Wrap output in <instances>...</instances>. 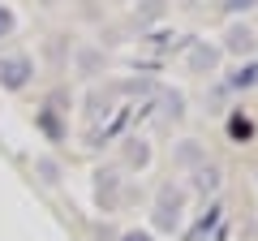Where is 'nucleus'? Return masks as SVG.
<instances>
[{"instance_id":"f257e3e1","label":"nucleus","mask_w":258,"mask_h":241,"mask_svg":"<svg viewBox=\"0 0 258 241\" xmlns=\"http://www.w3.org/2000/svg\"><path fill=\"white\" fill-rule=\"evenodd\" d=\"M181 220H185V190L164 186L155 194V207H151V224H155L159 232H176Z\"/></svg>"},{"instance_id":"f03ea898","label":"nucleus","mask_w":258,"mask_h":241,"mask_svg":"<svg viewBox=\"0 0 258 241\" xmlns=\"http://www.w3.org/2000/svg\"><path fill=\"white\" fill-rule=\"evenodd\" d=\"M30 78H35V61L26 52L0 56V91H26Z\"/></svg>"},{"instance_id":"7ed1b4c3","label":"nucleus","mask_w":258,"mask_h":241,"mask_svg":"<svg viewBox=\"0 0 258 241\" xmlns=\"http://www.w3.org/2000/svg\"><path fill=\"white\" fill-rule=\"evenodd\" d=\"M224 52H232V56H241V61H245V56L258 52V35L245 26V22H232V26L224 30Z\"/></svg>"},{"instance_id":"20e7f679","label":"nucleus","mask_w":258,"mask_h":241,"mask_svg":"<svg viewBox=\"0 0 258 241\" xmlns=\"http://www.w3.org/2000/svg\"><path fill=\"white\" fill-rule=\"evenodd\" d=\"M172 159H176L181 168H189V172H194L198 164H207V147H203L198 138H181V142H176V151H172Z\"/></svg>"},{"instance_id":"39448f33","label":"nucleus","mask_w":258,"mask_h":241,"mask_svg":"<svg viewBox=\"0 0 258 241\" xmlns=\"http://www.w3.org/2000/svg\"><path fill=\"white\" fill-rule=\"evenodd\" d=\"M220 186H224V172H220V164H198L194 168V190L198 194H220Z\"/></svg>"},{"instance_id":"423d86ee","label":"nucleus","mask_w":258,"mask_h":241,"mask_svg":"<svg viewBox=\"0 0 258 241\" xmlns=\"http://www.w3.org/2000/svg\"><path fill=\"white\" fill-rule=\"evenodd\" d=\"M125 164L129 168H147L151 164V142L147 138H125Z\"/></svg>"},{"instance_id":"0eeeda50","label":"nucleus","mask_w":258,"mask_h":241,"mask_svg":"<svg viewBox=\"0 0 258 241\" xmlns=\"http://www.w3.org/2000/svg\"><path fill=\"white\" fill-rule=\"evenodd\" d=\"M78 74H82V78L103 74V52H95V47H78Z\"/></svg>"},{"instance_id":"6e6552de","label":"nucleus","mask_w":258,"mask_h":241,"mask_svg":"<svg viewBox=\"0 0 258 241\" xmlns=\"http://www.w3.org/2000/svg\"><path fill=\"white\" fill-rule=\"evenodd\" d=\"M35 172H39L43 186H60V164L52 155H35Z\"/></svg>"},{"instance_id":"1a4fd4ad","label":"nucleus","mask_w":258,"mask_h":241,"mask_svg":"<svg viewBox=\"0 0 258 241\" xmlns=\"http://www.w3.org/2000/svg\"><path fill=\"white\" fill-rule=\"evenodd\" d=\"M189 65L194 69H215V65H220V47H194V52H189Z\"/></svg>"},{"instance_id":"9d476101","label":"nucleus","mask_w":258,"mask_h":241,"mask_svg":"<svg viewBox=\"0 0 258 241\" xmlns=\"http://www.w3.org/2000/svg\"><path fill=\"white\" fill-rule=\"evenodd\" d=\"M159 103H164V116H172V120L185 116V95L181 91H164V95H159Z\"/></svg>"},{"instance_id":"9b49d317","label":"nucleus","mask_w":258,"mask_h":241,"mask_svg":"<svg viewBox=\"0 0 258 241\" xmlns=\"http://www.w3.org/2000/svg\"><path fill=\"white\" fill-rule=\"evenodd\" d=\"M228 134H232L237 142H249V138H254V120H249V116H241V112H237V116L228 120Z\"/></svg>"},{"instance_id":"f8f14e48","label":"nucleus","mask_w":258,"mask_h":241,"mask_svg":"<svg viewBox=\"0 0 258 241\" xmlns=\"http://www.w3.org/2000/svg\"><path fill=\"white\" fill-rule=\"evenodd\" d=\"M95 190H99V198L103 194H116V168H108V172H103V168H99V172H95Z\"/></svg>"},{"instance_id":"ddd939ff","label":"nucleus","mask_w":258,"mask_h":241,"mask_svg":"<svg viewBox=\"0 0 258 241\" xmlns=\"http://www.w3.org/2000/svg\"><path fill=\"white\" fill-rule=\"evenodd\" d=\"M13 30H18V18H13L9 5H0V39H9Z\"/></svg>"},{"instance_id":"4468645a","label":"nucleus","mask_w":258,"mask_h":241,"mask_svg":"<svg viewBox=\"0 0 258 241\" xmlns=\"http://www.w3.org/2000/svg\"><path fill=\"white\" fill-rule=\"evenodd\" d=\"M120 241H155V232H142V228H129V232H120Z\"/></svg>"},{"instance_id":"2eb2a0df","label":"nucleus","mask_w":258,"mask_h":241,"mask_svg":"<svg viewBox=\"0 0 258 241\" xmlns=\"http://www.w3.org/2000/svg\"><path fill=\"white\" fill-rule=\"evenodd\" d=\"M249 5H254V0H228V9L237 13V9H249Z\"/></svg>"},{"instance_id":"dca6fc26","label":"nucleus","mask_w":258,"mask_h":241,"mask_svg":"<svg viewBox=\"0 0 258 241\" xmlns=\"http://www.w3.org/2000/svg\"><path fill=\"white\" fill-rule=\"evenodd\" d=\"M35 5H43V9H52V5H60V0H35Z\"/></svg>"}]
</instances>
